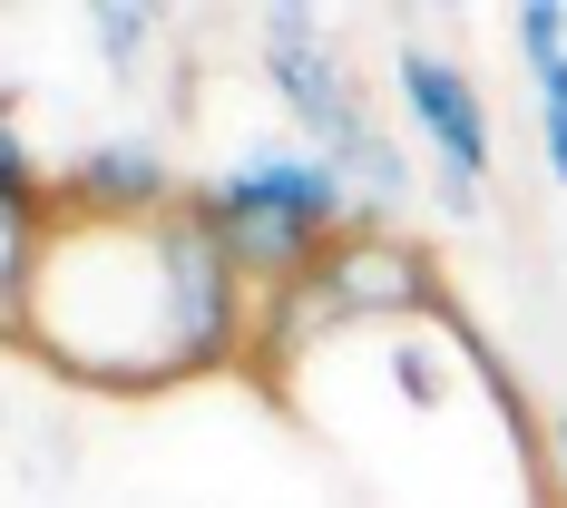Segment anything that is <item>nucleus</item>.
Listing matches in <instances>:
<instances>
[{
  "label": "nucleus",
  "mask_w": 567,
  "mask_h": 508,
  "mask_svg": "<svg viewBox=\"0 0 567 508\" xmlns=\"http://www.w3.org/2000/svg\"><path fill=\"white\" fill-rule=\"evenodd\" d=\"M59 283H69V313L30 323L79 382H109V392H137V382H167V372H196L186 352V313H176V265H167V216L157 226H79L59 235Z\"/></svg>",
  "instance_id": "1"
},
{
  "label": "nucleus",
  "mask_w": 567,
  "mask_h": 508,
  "mask_svg": "<svg viewBox=\"0 0 567 508\" xmlns=\"http://www.w3.org/2000/svg\"><path fill=\"white\" fill-rule=\"evenodd\" d=\"M421 303H431V265L411 245H333L293 293H275V342H313V333H333V323L421 313Z\"/></svg>",
  "instance_id": "2"
},
{
  "label": "nucleus",
  "mask_w": 567,
  "mask_h": 508,
  "mask_svg": "<svg viewBox=\"0 0 567 508\" xmlns=\"http://www.w3.org/2000/svg\"><path fill=\"white\" fill-rule=\"evenodd\" d=\"M265 79H275V99L303 117V137H313L333 167L362 147V137H372V117H362V89L342 79L333 40H323L303 10H265Z\"/></svg>",
  "instance_id": "3"
},
{
  "label": "nucleus",
  "mask_w": 567,
  "mask_h": 508,
  "mask_svg": "<svg viewBox=\"0 0 567 508\" xmlns=\"http://www.w3.org/2000/svg\"><path fill=\"white\" fill-rule=\"evenodd\" d=\"M167 196H176V176H167V157L147 137L89 147L69 167V216H89V226H157V216H176Z\"/></svg>",
  "instance_id": "4"
},
{
  "label": "nucleus",
  "mask_w": 567,
  "mask_h": 508,
  "mask_svg": "<svg viewBox=\"0 0 567 508\" xmlns=\"http://www.w3.org/2000/svg\"><path fill=\"white\" fill-rule=\"evenodd\" d=\"M226 196H245V206H275V216H293V226L333 235L342 216H352V186H342V167L323 157V147H255L245 167L226 176Z\"/></svg>",
  "instance_id": "5"
},
{
  "label": "nucleus",
  "mask_w": 567,
  "mask_h": 508,
  "mask_svg": "<svg viewBox=\"0 0 567 508\" xmlns=\"http://www.w3.org/2000/svg\"><path fill=\"white\" fill-rule=\"evenodd\" d=\"M401 99H411V117L431 127L441 167H460V176H489V108H480V89L460 79L451 59L401 50Z\"/></svg>",
  "instance_id": "6"
},
{
  "label": "nucleus",
  "mask_w": 567,
  "mask_h": 508,
  "mask_svg": "<svg viewBox=\"0 0 567 508\" xmlns=\"http://www.w3.org/2000/svg\"><path fill=\"white\" fill-rule=\"evenodd\" d=\"M157 50V10H137V0H117V10H99V59H109L117 79H137V59Z\"/></svg>",
  "instance_id": "7"
},
{
  "label": "nucleus",
  "mask_w": 567,
  "mask_h": 508,
  "mask_svg": "<svg viewBox=\"0 0 567 508\" xmlns=\"http://www.w3.org/2000/svg\"><path fill=\"white\" fill-rule=\"evenodd\" d=\"M509 30H518V50H528V69H558V59H567V10H558V0H528Z\"/></svg>",
  "instance_id": "8"
},
{
  "label": "nucleus",
  "mask_w": 567,
  "mask_h": 508,
  "mask_svg": "<svg viewBox=\"0 0 567 508\" xmlns=\"http://www.w3.org/2000/svg\"><path fill=\"white\" fill-rule=\"evenodd\" d=\"M538 137H548V176L567 186V59L538 69Z\"/></svg>",
  "instance_id": "9"
},
{
  "label": "nucleus",
  "mask_w": 567,
  "mask_h": 508,
  "mask_svg": "<svg viewBox=\"0 0 567 508\" xmlns=\"http://www.w3.org/2000/svg\"><path fill=\"white\" fill-rule=\"evenodd\" d=\"M392 372H401V392H411V401H441V362H431V352H411V342H401Z\"/></svg>",
  "instance_id": "10"
},
{
  "label": "nucleus",
  "mask_w": 567,
  "mask_h": 508,
  "mask_svg": "<svg viewBox=\"0 0 567 508\" xmlns=\"http://www.w3.org/2000/svg\"><path fill=\"white\" fill-rule=\"evenodd\" d=\"M441 206H451L460 226H480V176H460V167H441Z\"/></svg>",
  "instance_id": "11"
},
{
  "label": "nucleus",
  "mask_w": 567,
  "mask_h": 508,
  "mask_svg": "<svg viewBox=\"0 0 567 508\" xmlns=\"http://www.w3.org/2000/svg\"><path fill=\"white\" fill-rule=\"evenodd\" d=\"M558 469H567V421H558Z\"/></svg>",
  "instance_id": "12"
}]
</instances>
